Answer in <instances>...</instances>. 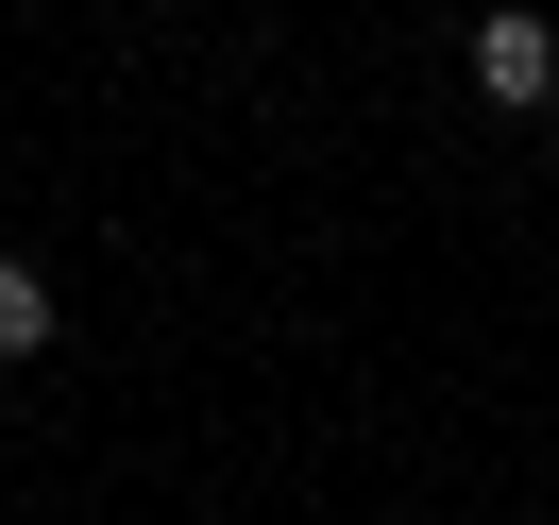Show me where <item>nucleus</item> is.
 Returning <instances> with one entry per match:
<instances>
[{"instance_id": "1", "label": "nucleus", "mask_w": 559, "mask_h": 525, "mask_svg": "<svg viewBox=\"0 0 559 525\" xmlns=\"http://www.w3.org/2000/svg\"><path fill=\"white\" fill-rule=\"evenodd\" d=\"M457 69H475V103H491V119H543V103H559V17L491 0L475 35H457Z\"/></svg>"}, {"instance_id": "2", "label": "nucleus", "mask_w": 559, "mask_h": 525, "mask_svg": "<svg viewBox=\"0 0 559 525\" xmlns=\"http://www.w3.org/2000/svg\"><path fill=\"white\" fill-rule=\"evenodd\" d=\"M0 356H51V272L35 254H0Z\"/></svg>"}]
</instances>
